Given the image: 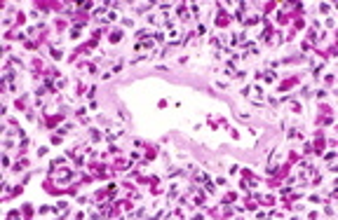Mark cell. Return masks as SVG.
<instances>
[{
	"mask_svg": "<svg viewBox=\"0 0 338 220\" xmlns=\"http://www.w3.org/2000/svg\"><path fill=\"white\" fill-rule=\"evenodd\" d=\"M108 37H111V42H120L122 33H120V31H113V33H111V35H108Z\"/></svg>",
	"mask_w": 338,
	"mask_h": 220,
	"instance_id": "obj_1",
	"label": "cell"
}]
</instances>
